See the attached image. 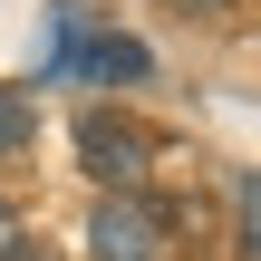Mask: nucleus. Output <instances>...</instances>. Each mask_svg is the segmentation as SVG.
I'll return each instance as SVG.
<instances>
[{
  "label": "nucleus",
  "mask_w": 261,
  "mask_h": 261,
  "mask_svg": "<svg viewBox=\"0 0 261 261\" xmlns=\"http://www.w3.org/2000/svg\"><path fill=\"white\" fill-rule=\"evenodd\" d=\"M252 242H261V213H252V174H242V184H232V252L252 261Z\"/></svg>",
  "instance_id": "5"
},
{
  "label": "nucleus",
  "mask_w": 261,
  "mask_h": 261,
  "mask_svg": "<svg viewBox=\"0 0 261 261\" xmlns=\"http://www.w3.org/2000/svg\"><path fill=\"white\" fill-rule=\"evenodd\" d=\"M87 261H165V223H155V203L107 194L97 223H87Z\"/></svg>",
  "instance_id": "2"
},
{
  "label": "nucleus",
  "mask_w": 261,
  "mask_h": 261,
  "mask_svg": "<svg viewBox=\"0 0 261 261\" xmlns=\"http://www.w3.org/2000/svg\"><path fill=\"white\" fill-rule=\"evenodd\" d=\"M87 68L97 77H145V48L136 39H87Z\"/></svg>",
  "instance_id": "4"
},
{
  "label": "nucleus",
  "mask_w": 261,
  "mask_h": 261,
  "mask_svg": "<svg viewBox=\"0 0 261 261\" xmlns=\"http://www.w3.org/2000/svg\"><path fill=\"white\" fill-rule=\"evenodd\" d=\"M10 242H19V213H10V203H0V252H10Z\"/></svg>",
  "instance_id": "8"
},
{
  "label": "nucleus",
  "mask_w": 261,
  "mask_h": 261,
  "mask_svg": "<svg viewBox=\"0 0 261 261\" xmlns=\"http://www.w3.org/2000/svg\"><path fill=\"white\" fill-rule=\"evenodd\" d=\"M174 10H184V19H223L232 0H174Z\"/></svg>",
  "instance_id": "6"
},
{
  "label": "nucleus",
  "mask_w": 261,
  "mask_h": 261,
  "mask_svg": "<svg viewBox=\"0 0 261 261\" xmlns=\"http://www.w3.org/2000/svg\"><path fill=\"white\" fill-rule=\"evenodd\" d=\"M0 261H58V252H39V242H10V252H0Z\"/></svg>",
  "instance_id": "7"
},
{
  "label": "nucleus",
  "mask_w": 261,
  "mask_h": 261,
  "mask_svg": "<svg viewBox=\"0 0 261 261\" xmlns=\"http://www.w3.org/2000/svg\"><path fill=\"white\" fill-rule=\"evenodd\" d=\"M29 145H39V97L29 87H0V165L29 155Z\"/></svg>",
  "instance_id": "3"
},
{
  "label": "nucleus",
  "mask_w": 261,
  "mask_h": 261,
  "mask_svg": "<svg viewBox=\"0 0 261 261\" xmlns=\"http://www.w3.org/2000/svg\"><path fill=\"white\" fill-rule=\"evenodd\" d=\"M77 155H87V174H97L107 194H136V184H145V155H155V136H145L136 116H107V107H87V116H77Z\"/></svg>",
  "instance_id": "1"
}]
</instances>
